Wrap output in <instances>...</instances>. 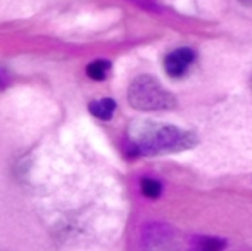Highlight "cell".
Masks as SVG:
<instances>
[{
  "mask_svg": "<svg viewBox=\"0 0 252 251\" xmlns=\"http://www.w3.org/2000/svg\"><path fill=\"white\" fill-rule=\"evenodd\" d=\"M197 139L193 133L185 132L175 125L154 122H137L130 128V149L133 154H156L178 153L195 146Z\"/></svg>",
  "mask_w": 252,
  "mask_h": 251,
  "instance_id": "obj_1",
  "label": "cell"
},
{
  "mask_svg": "<svg viewBox=\"0 0 252 251\" xmlns=\"http://www.w3.org/2000/svg\"><path fill=\"white\" fill-rule=\"evenodd\" d=\"M128 101L131 108L138 111H162L176 106V99L171 92L166 90L158 78L151 75H140L131 82L128 88Z\"/></svg>",
  "mask_w": 252,
  "mask_h": 251,
  "instance_id": "obj_2",
  "label": "cell"
},
{
  "mask_svg": "<svg viewBox=\"0 0 252 251\" xmlns=\"http://www.w3.org/2000/svg\"><path fill=\"white\" fill-rule=\"evenodd\" d=\"M193 61H195V52H193L192 49L173 50L169 56H166L164 70L169 77L178 78V77H182V75H185V71L189 70V66Z\"/></svg>",
  "mask_w": 252,
  "mask_h": 251,
  "instance_id": "obj_3",
  "label": "cell"
},
{
  "mask_svg": "<svg viewBox=\"0 0 252 251\" xmlns=\"http://www.w3.org/2000/svg\"><path fill=\"white\" fill-rule=\"evenodd\" d=\"M88 111L95 116V118H100V120H111L112 115L116 111V101L114 99H98V101L90 102L88 106Z\"/></svg>",
  "mask_w": 252,
  "mask_h": 251,
  "instance_id": "obj_4",
  "label": "cell"
},
{
  "mask_svg": "<svg viewBox=\"0 0 252 251\" xmlns=\"http://www.w3.org/2000/svg\"><path fill=\"white\" fill-rule=\"evenodd\" d=\"M109 70H111V63L100 59V61H94L87 66V75L92 80H104L107 77Z\"/></svg>",
  "mask_w": 252,
  "mask_h": 251,
  "instance_id": "obj_5",
  "label": "cell"
},
{
  "mask_svg": "<svg viewBox=\"0 0 252 251\" xmlns=\"http://www.w3.org/2000/svg\"><path fill=\"white\" fill-rule=\"evenodd\" d=\"M224 248V241L218 237H200L195 241L193 251H221Z\"/></svg>",
  "mask_w": 252,
  "mask_h": 251,
  "instance_id": "obj_6",
  "label": "cell"
},
{
  "mask_svg": "<svg viewBox=\"0 0 252 251\" xmlns=\"http://www.w3.org/2000/svg\"><path fill=\"white\" fill-rule=\"evenodd\" d=\"M140 187H142V192H144V196H147V198L151 199H156L161 196V184H159L158 180H154V178H142L140 182Z\"/></svg>",
  "mask_w": 252,
  "mask_h": 251,
  "instance_id": "obj_7",
  "label": "cell"
},
{
  "mask_svg": "<svg viewBox=\"0 0 252 251\" xmlns=\"http://www.w3.org/2000/svg\"><path fill=\"white\" fill-rule=\"evenodd\" d=\"M133 2L140 5V7H145V9H158L154 5V2H151V0H133Z\"/></svg>",
  "mask_w": 252,
  "mask_h": 251,
  "instance_id": "obj_8",
  "label": "cell"
},
{
  "mask_svg": "<svg viewBox=\"0 0 252 251\" xmlns=\"http://www.w3.org/2000/svg\"><path fill=\"white\" fill-rule=\"evenodd\" d=\"M242 5H252V0H238Z\"/></svg>",
  "mask_w": 252,
  "mask_h": 251,
  "instance_id": "obj_9",
  "label": "cell"
}]
</instances>
